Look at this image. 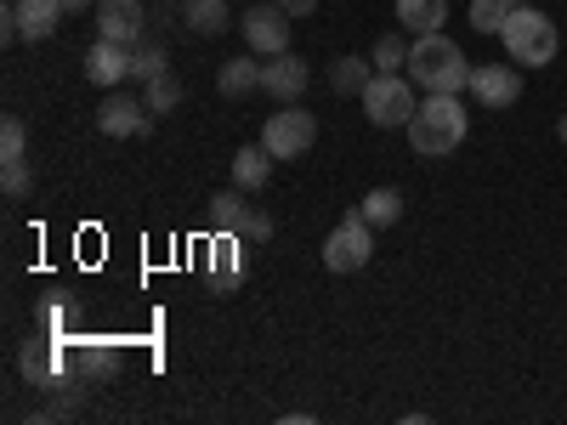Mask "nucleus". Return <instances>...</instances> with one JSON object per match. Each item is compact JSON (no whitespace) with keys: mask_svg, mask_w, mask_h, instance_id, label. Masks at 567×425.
Segmentation results:
<instances>
[{"mask_svg":"<svg viewBox=\"0 0 567 425\" xmlns=\"http://www.w3.org/2000/svg\"><path fill=\"white\" fill-rule=\"evenodd\" d=\"M403 131H409V148H414L420 159H443V154H454L460 142H465L471 120H465L460 97H449V91H432V97L414 108V120H409Z\"/></svg>","mask_w":567,"mask_h":425,"instance_id":"obj_1","label":"nucleus"},{"mask_svg":"<svg viewBox=\"0 0 567 425\" xmlns=\"http://www.w3.org/2000/svg\"><path fill=\"white\" fill-rule=\"evenodd\" d=\"M409 80L425 85V91H449V97H460V91L471 85V63L465 52L437 29V34H414L409 45Z\"/></svg>","mask_w":567,"mask_h":425,"instance_id":"obj_2","label":"nucleus"},{"mask_svg":"<svg viewBox=\"0 0 567 425\" xmlns=\"http://www.w3.org/2000/svg\"><path fill=\"white\" fill-rule=\"evenodd\" d=\"M499 40H505V58H511V63H528V69H545V63L556 58V45H561L556 23H550L545 12H534V7H511Z\"/></svg>","mask_w":567,"mask_h":425,"instance_id":"obj_3","label":"nucleus"},{"mask_svg":"<svg viewBox=\"0 0 567 425\" xmlns=\"http://www.w3.org/2000/svg\"><path fill=\"white\" fill-rule=\"evenodd\" d=\"M363 114H369V125H381V131H398V125H409L414 120V91H409V80L403 74H374L369 85H363Z\"/></svg>","mask_w":567,"mask_h":425,"instance_id":"obj_4","label":"nucleus"},{"mask_svg":"<svg viewBox=\"0 0 567 425\" xmlns=\"http://www.w3.org/2000/svg\"><path fill=\"white\" fill-rule=\"evenodd\" d=\"M369 256H374V227L363 221V210H347L341 227L323 239V267L329 272H358V267H369Z\"/></svg>","mask_w":567,"mask_h":425,"instance_id":"obj_5","label":"nucleus"},{"mask_svg":"<svg viewBox=\"0 0 567 425\" xmlns=\"http://www.w3.org/2000/svg\"><path fill=\"white\" fill-rule=\"evenodd\" d=\"M312 142H318V120H312L307 108H296V103H284V108L261 125V148H267L272 159H301Z\"/></svg>","mask_w":567,"mask_h":425,"instance_id":"obj_6","label":"nucleus"},{"mask_svg":"<svg viewBox=\"0 0 567 425\" xmlns=\"http://www.w3.org/2000/svg\"><path fill=\"white\" fill-rule=\"evenodd\" d=\"M245 40H250L256 58H284L290 52V12H284L278 0L272 7H250L245 12Z\"/></svg>","mask_w":567,"mask_h":425,"instance_id":"obj_7","label":"nucleus"},{"mask_svg":"<svg viewBox=\"0 0 567 425\" xmlns=\"http://www.w3.org/2000/svg\"><path fill=\"white\" fill-rule=\"evenodd\" d=\"M471 97H477L483 108H511L516 97H523V74H516L511 63H477L471 69Z\"/></svg>","mask_w":567,"mask_h":425,"instance_id":"obj_8","label":"nucleus"},{"mask_svg":"<svg viewBox=\"0 0 567 425\" xmlns=\"http://www.w3.org/2000/svg\"><path fill=\"white\" fill-rule=\"evenodd\" d=\"M261 91L278 103H301L307 97V63L301 58H261Z\"/></svg>","mask_w":567,"mask_h":425,"instance_id":"obj_9","label":"nucleus"},{"mask_svg":"<svg viewBox=\"0 0 567 425\" xmlns=\"http://www.w3.org/2000/svg\"><path fill=\"white\" fill-rule=\"evenodd\" d=\"M97 131L103 136H142V131H148V103H142V97H120V91H114V97L97 103Z\"/></svg>","mask_w":567,"mask_h":425,"instance_id":"obj_10","label":"nucleus"},{"mask_svg":"<svg viewBox=\"0 0 567 425\" xmlns=\"http://www.w3.org/2000/svg\"><path fill=\"white\" fill-rule=\"evenodd\" d=\"M85 80H91V85H125V80H131V45L97 34V45L85 52Z\"/></svg>","mask_w":567,"mask_h":425,"instance_id":"obj_11","label":"nucleus"},{"mask_svg":"<svg viewBox=\"0 0 567 425\" xmlns=\"http://www.w3.org/2000/svg\"><path fill=\"white\" fill-rule=\"evenodd\" d=\"M97 34L136 45L142 40V0H97Z\"/></svg>","mask_w":567,"mask_h":425,"instance_id":"obj_12","label":"nucleus"},{"mask_svg":"<svg viewBox=\"0 0 567 425\" xmlns=\"http://www.w3.org/2000/svg\"><path fill=\"white\" fill-rule=\"evenodd\" d=\"M239 250H245V239H239V232H216V239H210V283H216V296H233V290H239Z\"/></svg>","mask_w":567,"mask_h":425,"instance_id":"obj_13","label":"nucleus"},{"mask_svg":"<svg viewBox=\"0 0 567 425\" xmlns=\"http://www.w3.org/2000/svg\"><path fill=\"white\" fill-rule=\"evenodd\" d=\"M12 18H18L23 40H45V34L63 23V0H18Z\"/></svg>","mask_w":567,"mask_h":425,"instance_id":"obj_14","label":"nucleus"},{"mask_svg":"<svg viewBox=\"0 0 567 425\" xmlns=\"http://www.w3.org/2000/svg\"><path fill=\"white\" fill-rule=\"evenodd\" d=\"M216 85H221L227 103H239V97H250V91H261V63L256 58H233V63H221Z\"/></svg>","mask_w":567,"mask_h":425,"instance_id":"obj_15","label":"nucleus"},{"mask_svg":"<svg viewBox=\"0 0 567 425\" xmlns=\"http://www.w3.org/2000/svg\"><path fill=\"white\" fill-rule=\"evenodd\" d=\"M449 18V0H398V23L409 34H437Z\"/></svg>","mask_w":567,"mask_h":425,"instance_id":"obj_16","label":"nucleus"},{"mask_svg":"<svg viewBox=\"0 0 567 425\" xmlns=\"http://www.w3.org/2000/svg\"><path fill=\"white\" fill-rule=\"evenodd\" d=\"M267 176H272V154L267 148H239L233 154V187L256 194V187H267Z\"/></svg>","mask_w":567,"mask_h":425,"instance_id":"obj_17","label":"nucleus"},{"mask_svg":"<svg viewBox=\"0 0 567 425\" xmlns=\"http://www.w3.org/2000/svg\"><path fill=\"white\" fill-rule=\"evenodd\" d=\"M182 23L194 34H227V0H182Z\"/></svg>","mask_w":567,"mask_h":425,"instance_id":"obj_18","label":"nucleus"},{"mask_svg":"<svg viewBox=\"0 0 567 425\" xmlns=\"http://www.w3.org/2000/svg\"><path fill=\"white\" fill-rule=\"evenodd\" d=\"M23 381L58 386V381H63V357H58L52 346H23Z\"/></svg>","mask_w":567,"mask_h":425,"instance_id":"obj_19","label":"nucleus"},{"mask_svg":"<svg viewBox=\"0 0 567 425\" xmlns=\"http://www.w3.org/2000/svg\"><path fill=\"white\" fill-rule=\"evenodd\" d=\"M363 221L369 227H392L398 216H403V194H398V187H374V194H363Z\"/></svg>","mask_w":567,"mask_h":425,"instance_id":"obj_20","label":"nucleus"},{"mask_svg":"<svg viewBox=\"0 0 567 425\" xmlns=\"http://www.w3.org/2000/svg\"><path fill=\"white\" fill-rule=\"evenodd\" d=\"M369 80H374V63H363V58H341L336 69H329V85H336L341 97H363Z\"/></svg>","mask_w":567,"mask_h":425,"instance_id":"obj_21","label":"nucleus"},{"mask_svg":"<svg viewBox=\"0 0 567 425\" xmlns=\"http://www.w3.org/2000/svg\"><path fill=\"white\" fill-rule=\"evenodd\" d=\"M245 216H250V210H245V187H233V194H216V199H210V227H216V232H239Z\"/></svg>","mask_w":567,"mask_h":425,"instance_id":"obj_22","label":"nucleus"},{"mask_svg":"<svg viewBox=\"0 0 567 425\" xmlns=\"http://www.w3.org/2000/svg\"><path fill=\"white\" fill-rule=\"evenodd\" d=\"M142 103H148V114H176V103H182V80L165 69L159 80H148V91H142Z\"/></svg>","mask_w":567,"mask_h":425,"instance_id":"obj_23","label":"nucleus"},{"mask_svg":"<svg viewBox=\"0 0 567 425\" xmlns=\"http://www.w3.org/2000/svg\"><path fill=\"white\" fill-rule=\"evenodd\" d=\"M159 74H165V52H159L154 40H136V45H131V80L148 85V80H159Z\"/></svg>","mask_w":567,"mask_h":425,"instance_id":"obj_24","label":"nucleus"},{"mask_svg":"<svg viewBox=\"0 0 567 425\" xmlns=\"http://www.w3.org/2000/svg\"><path fill=\"white\" fill-rule=\"evenodd\" d=\"M369 63H374V74H398V69H409V45L398 34H381L374 52H369Z\"/></svg>","mask_w":567,"mask_h":425,"instance_id":"obj_25","label":"nucleus"},{"mask_svg":"<svg viewBox=\"0 0 567 425\" xmlns=\"http://www.w3.org/2000/svg\"><path fill=\"white\" fill-rule=\"evenodd\" d=\"M34 187V165H29V154L23 159H0V194L7 199H23Z\"/></svg>","mask_w":567,"mask_h":425,"instance_id":"obj_26","label":"nucleus"},{"mask_svg":"<svg viewBox=\"0 0 567 425\" xmlns=\"http://www.w3.org/2000/svg\"><path fill=\"white\" fill-rule=\"evenodd\" d=\"M505 18H511L505 0H471V29H477V34H499Z\"/></svg>","mask_w":567,"mask_h":425,"instance_id":"obj_27","label":"nucleus"},{"mask_svg":"<svg viewBox=\"0 0 567 425\" xmlns=\"http://www.w3.org/2000/svg\"><path fill=\"white\" fill-rule=\"evenodd\" d=\"M23 154H29L23 120H7V125H0V159H23Z\"/></svg>","mask_w":567,"mask_h":425,"instance_id":"obj_28","label":"nucleus"},{"mask_svg":"<svg viewBox=\"0 0 567 425\" xmlns=\"http://www.w3.org/2000/svg\"><path fill=\"white\" fill-rule=\"evenodd\" d=\"M239 239H245V245H267V239H272V216H256V210H250L245 227H239Z\"/></svg>","mask_w":567,"mask_h":425,"instance_id":"obj_29","label":"nucleus"},{"mask_svg":"<svg viewBox=\"0 0 567 425\" xmlns=\"http://www.w3.org/2000/svg\"><path fill=\"white\" fill-rule=\"evenodd\" d=\"M278 7L290 12V18H312V12H318V0H278Z\"/></svg>","mask_w":567,"mask_h":425,"instance_id":"obj_30","label":"nucleus"},{"mask_svg":"<svg viewBox=\"0 0 567 425\" xmlns=\"http://www.w3.org/2000/svg\"><path fill=\"white\" fill-rule=\"evenodd\" d=\"M85 7H97V0H63V12H85Z\"/></svg>","mask_w":567,"mask_h":425,"instance_id":"obj_31","label":"nucleus"},{"mask_svg":"<svg viewBox=\"0 0 567 425\" xmlns=\"http://www.w3.org/2000/svg\"><path fill=\"white\" fill-rule=\"evenodd\" d=\"M556 136H561V142H567V114H561V125H556Z\"/></svg>","mask_w":567,"mask_h":425,"instance_id":"obj_32","label":"nucleus"},{"mask_svg":"<svg viewBox=\"0 0 567 425\" xmlns=\"http://www.w3.org/2000/svg\"><path fill=\"white\" fill-rule=\"evenodd\" d=\"M505 7H516V0H505Z\"/></svg>","mask_w":567,"mask_h":425,"instance_id":"obj_33","label":"nucleus"}]
</instances>
